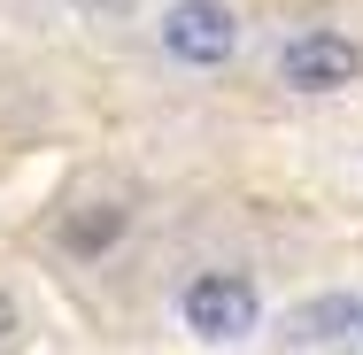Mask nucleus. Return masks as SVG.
Wrapping results in <instances>:
<instances>
[{
	"mask_svg": "<svg viewBox=\"0 0 363 355\" xmlns=\"http://www.w3.org/2000/svg\"><path fill=\"white\" fill-rule=\"evenodd\" d=\"M155 39H162V55L178 70H224L240 55V8H224V0H170Z\"/></svg>",
	"mask_w": 363,
	"mask_h": 355,
	"instance_id": "f257e3e1",
	"label": "nucleus"
},
{
	"mask_svg": "<svg viewBox=\"0 0 363 355\" xmlns=\"http://www.w3.org/2000/svg\"><path fill=\"white\" fill-rule=\"evenodd\" d=\"M178 317L201 340H247L255 317H263V293H255V278H240V271H201V278H186V293H178Z\"/></svg>",
	"mask_w": 363,
	"mask_h": 355,
	"instance_id": "f03ea898",
	"label": "nucleus"
},
{
	"mask_svg": "<svg viewBox=\"0 0 363 355\" xmlns=\"http://www.w3.org/2000/svg\"><path fill=\"white\" fill-rule=\"evenodd\" d=\"M356 77H363V47L348 31H301L279 47V85H294V93H340Z\"/></svg>",
	"mask_w": 363,
	"mask_h": 355,
	"instance_id": "7ed1b4c3",
	"label": "nucleus"
},
{
	"mask_svg": "<svg viewBox=\"0 0 363 355\" xmlns=\"http://www.w3.org/2000/svg\"><path fill=\"white\" fill-rule=\"evenodd\" d=\"M363 332V301L356 293H317V301H301L286 317V348H333V340H348Z\"/></svg>",
	"mask_w": 363,
	"mask_h": 355,
	"instance_id": "20e7f679",
	"label": "nucleus"
},
{
	"mask_svg": "<svg viewBox=\"0 0 363 355\" xmlns=\"http://www.w3.org/2000/svg\"><path fill=\"white\" fill-rule=\"evenodd\" d=\"M124 224H132V216L116 209V201H93V209L62 216V247H70V255H101V247L124 240Z\"/></svg>",
	"mask_w": 363,
	"mask_h": 355,
	"instance_id": "39448f33",
	"label": "nucleus"
},
{
	"mask_svg": "<svg viewBox=\"0 0 363 355\" xmlns=\"http://www.w3.org/2000/svg\"><path fill=\"white\" fill-rule=\"evenodd\" d=\"M70 8H77V16H93V23H124L140 0H70Z\"/></svg>",
	"mask_w": 363,
	"mask_h": 355,
	"instance_id": "423d86ee",
	"label": "nucleus"
},
{
	"mask_svg": "<svg viewBox=\"0 0 363 355\" xmlns=\"http://www.w3.org/2000/svg\"><path fill=\"white\" fill-rule=\"evenodd\" d=\"M16 332V293H0V340Z\"/></svg>",
	"mask_w": 363,
	"mask_h": 355,
	"instance_id": "0eeeda50",
	"label": "nucleus"
}]
</instances>
